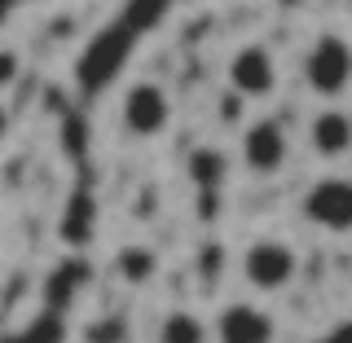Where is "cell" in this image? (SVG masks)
<instances>
[{"label":"cell","instance_id":"obj_1","mask_svg":"<svg viewBox=\"0 0 352 343\" xmlns=\"http://www.w3.org/2000/svg\"><path fill=\"white\" fill-rule=\"evenodd\" d=\"M304 84L313 97L322 102H339L352 93V40L339 31H322L313 44L304 49Z\"/></svg>","mask_w":352,"mask_h":343},{"label":"cell","instance_id":"obj_2","mask_svg":"<svg viewBox=\"0 0 352 343\" xmlns=\"http://www.w3.org/2000/svg\"><path fill=\"white\" fill-rule=\"evenodd\" d=\"M238 269H242V282L256 295H278L300 278V251L282 238H256L242 247Z\"/></svg>","mask_w":352,"mask_h":343},{"label":"cell","instance_id":"obj_3","mask_svg":"<svg viewBox=\"0 0 352 343\" xmlns=\"http://www.w3.org/2000/svg\"><path fill=\"white\" fill-rule=\"evenodd\" d=\"M119 128L132 141H159L172 128V93L159 80H132L119 93Z\"/></svg>","mask_w":352,"mask_h":343},{"label":"cell","instance_id":"obj_4","mask_svg":"<svg viewBox=\"0 0 352 343\" xmlns=\"http://www.w3.org/2000/svg\"><path fill=\"white\" fill-rule=\"evenodd\" d=\"M225 84H229L234 97H242V102H269V97L278 93V84H282L273 49L260 44V40H242L225 62Z\"/></svg>","mask_w":352,"mask_h":343},{"label":"cell","instance_id":"obj_5","mask_svg":"<svg viewBox=\"0 0 352 343\" xmlns=\"http://www.w3.org/2000/svg\"><path fill=\"white\" fill-rule=\"evenodd\" d=\"M300 212L322 234H352V176H317L300 198Z\"/></svg>","mask_w":352,"mask_h":343},{"label":"cell","instance_id":"obj_6","mask_svg":"<svg viewBox=\"0 0 352 343\" xmlns=\"http://www.w3.org/2000/svg\"><path fill=\"white\" fill-rule=\"evenodd\" d=\"M238 154L251 176H278L291 163V137L278 119H251L238 137Z\"/></svg>","mask_w":352,"mask_h":343},{"label":"cell","instance_id":"obj_7","mask_svg":"<svg viewBox=\"0 0 352 343\" xmlns=\"http://www.w3.org/2000/svg\"><path fill=\"white\" fill-rule=\"evenodd\" d=\"M308 150L317 159L335 163V159H348L352 154V115L339 106H322L313 119H308Z\"/></svg>","mask_w":352,"mask_h":343},{"label":"cell","instance_id":"obj_8","mask_svg":"<svg viewBox=\"0 0 352 343\" xmlns=\"http://www.w3.org/2000/svg\"><path fill=\"white\" fill-rule=\"evenodd\" d=\"M273 317L269 308H260L256 300H238V304H225L216 317V335L225 343H264L273 339Z\"/></svg>","mask_w":352,"mask_h":343},{"label":"cell","instance_id":"obj_9","mask_svg":"<svg viewBox=\"0 0 352 343\" xmlns=\"http://www.w3.org/2000/svg\"><path fill=\"white\" fill-rule=\"evenodd\" d=\"M115 273H119L128 286H146V282L159 278V256H154V247L128 242V247L115 251Z\"/></svg>","mask_w":352,"mask_h":343},{"label":"cell","instance_id":"obj_10","mask_svg":"<svg viewBox=\"0 0 352 343\" xmlns=\"http://www.w3.org/2000/svg\"><path fill=\"white\" fill-rule=\"evenodd\" d=\"M159 339L163 343H198V339H207V326H203V317H194V313H168L159 322Z\"/></svg>","mask_w":352,"mask_h":343},{"label":"cell","instance_id":"obj_11","mask_svg":"<svg viewBox=\"0 0 352 343\" xmlns=\"http://www.w3.org/2000/svg\"><path fill=\"white\" fill-rule=\"evenodd\" d=\"M225 172H229V163H225V154H220V150H198L194 159H190V176H194L198 185H207V190L225 181Z\"/></svg>","mask_w":352,"mask_h":343},{"label":"cell","instance_id":"obj_12","mask_svg":"<svg viewBox=\"0 0 352 343\" xmlns=\"http://www.w3.org/2000/svg\"><path fill=\"white\" fill-rule=\"evenodd\" d=\"M18 75H22V53L14 44H0V93L9 84H18Z\"/></svg>","mask_w":352,"mask_h":343},{"label":"cell","instance_id":"obj_13","mask_svg":"<svg viewBox=\"0 0 352 343\" xmlns=\"http://www.w3.org/2000/svg\"><path fill=\"white\" fill-rule=\"evenodd\" d=\"M119 335H124V330H119V322H115V326L102 322V326H93V330H88V339H119Z\"/></svg>","mask_w":352,"mask_h":343},{"label":"cell","instance_id":"obj_14","mask_svg":"<svg viewBox=\"0 0 352 343\" xmlns=\"http://www.w3.org/2000/svg\"><path fill=\"white\" fill-rule=\"evenodd\" d=\"M330 339H335V343H352V317H348V322H339L335 330H330Z\"/></svg>","mask_w":352,"mask_h":343}]
</instances>
